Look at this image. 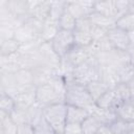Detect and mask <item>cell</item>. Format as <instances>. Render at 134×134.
<instances>
[{"label": "cell", "instance_id": "6da1fadb", "mask_svg": "<svg viewBox=\"0 0 134 134\" xmlns=\"http://www.w3.org/2000/svg\"><path fill=\"white\" fill-rule=\"evenodd\" d=\"M64 103L67 106L80 107V108L88 109L89 111L95 105L87 87L74 81L67 83Z\"/></svg>", "mask_w": 134, "mask_h": 134}, {"label": "cell", "instance_id": "7a4b0ae2", "mask_svg": "<svg viewBox=\"0 0 134 134\" xmlns=\"http://www.w3.org/2000/svg\"><path fill=\"white\" fill-rule=\"evenodd\" d=\"M100 74V66L94 57H90L87 61L76 66L73 70L72 79L74 82L87 86L91 82L98 81Z\"/></svg>", "mask_w": 134, "mask_h": 134}, {"label": "cell", "instance_id": "3957f363", "mask_svg": "<svg viewBox=\"0 0 134 134\" xmlns=\"http://www.w3.org/2000/svg\"><path fill=\"white\" fill-rule=\"evenodd\" d=\"M43 115L46 122L57 134H63L67 120V105L65 103H58L43 108Z\"/></svg>", "mask_w": 134, "mask_h": 134}, {"label": "cell", "instance_id": "277c9868", "mask_svg": "<svg viewBox=\"0 0 134 134\" xmlns=\"http://www.w3.org/2000/svg\"><path fill=\"white\" fill-rule=\"evenodd\" d=\"M53 50L59 54V57L64 58L73 47H74V38L73 31L60 29L54 39L50 42Z\"/></svg>", "mask_w": 134, "mask_h": 134}, {"label": "cell", "instance_id": "5b68a950", "mask_svg": "<svg viewBox=\"0 0 134 134\" xmlns=\"http://www.w3.org/2000/svg\"><path fill=\"white\" fill-rule=\"evenodd\" d=\"M36 98L37 103L43 108L58 103H64V97L61 96L50 84L38 86L36 89Z\"/></svg>", "mask_w": 134, "mask_h": 134}, {"label": "cell", "instance_id": "8992f818", "mask_svg": "<svg viewBox=\"0 0 134 134\" xmlns=\"http://www.w3.org/2000/svg\"><path fill=\"white\" fill-rule=\"evenodd\" d=\"M39 55L42 61V67H47L53 70H59L62 58L53 50L50 43L44 42L39 48Z\"/></svg>", "mask_w": 134, "mask_h": 134}, {"label": "cell", "instance_id": "52a82bcc", "mask_svg": "<svg viewBox=\"0 0 134 134\" xmlns=\"http://www.w3.org/2000/svg\"><path fill=\"white\" fill-rule=\"evenodd\" d=\"M107 38L109 39L110 43L115 49L122 50V51H128L130 47L132 46L129 32L118 28V27H113L108 31Z\"/></svg>", "mask_w": 134, "mask_h": 134}, {"label": "cell", "instance_id": "ba28073f", "mask_svg": "<svg viewBox=\"0 0 134 134\" xmlns=\"http://www.w3.org/2000/svg\"><path fill=\"white\" fill-rule=\"evenodd\" d=\"M51 1L48 0H30L28 1V15L41 22L49 18Z\"/></svg>", "mask_w": 134, "mask_h": 134}, {"label": "cell", "instance_id": "9c48e42d", "mask_svg": "<svg viewBox=\"0 0 134 134\" xmlns=\"http://www.w3.org/2000/svg\"><path fill=\"white\" fill-rule=\"evenodd\" d=\"M95 105L97 108L99 109H104V110H115L117 109L118 106H120V102L118 100L117 96L115 95V92L113 89H108L96 102Z\"/></svg>", "mask_w": 134, "mask_h": 134}, {"label": "cell", "instance_id": "30bf717a", "mask_svg": "<svg viewBox=\"0 0 134 134\" xmlns=\"http://www.w3.org/2000/svg\"><path fill=\"white\" fill-rule=\"evenodd\" d=\"M36 89H37V87H34L29 90H26V91L19 93L14 98L15 103H16V108L22 109V110H28L31 106H34L37 103Z\"/></svg>", "mask_w": 134, "mask_h": 134}, {"label": "cell", "instance_id": "8fae6325", "mask_svg": "<svg viewBox=\"0 0 134 134\" xmlns=\"http://www.w3.org/2000/svg\"><path fill=\"white\" fill-rule=\"evenodd\" d=\"M64 58L75 68L80 64H82L85 61H87L90 58V55H89L86 47H80V46H75L74 45V47Z\"/></svg>", "mask_w": 134, "mask_h": 134}, {"label": "cell", "instance_id": "7c38bea8", "mask_svg": "<svg viewBox=\"0 0 134 134\" xmlns=\"http://www.w3.org/2000/svg\"><path fill=\"white\" fill-rule=\"evenodd\" d=\"M90 111L88 109L74 107V106H67V115L66 120L67 124H82L89 115Z\"/></svg>", "mask_w": 134, "mask_h": 134}, {"label": "cell", "instance_id": "4fadbf2b", "mask_svg": "<svg viewBox=\"0 0 134 134\" xmlns=\"http://www.w3.org/2000/svg\"><path fill=\"white\" fill-rule=\"evenodd\" d=\"M94 12L100 15H104L108 18H112L116 21V7L115 0H106V1H95Z\"/></svg>", "mask_w": 134, "mask_h": 134}, {"label": "cell", "instance_id": "5bb4252c", "mask_svg": "<svg viewBox=\"0 0 134 134\" xmlns=\"http://www.w3.org/2000/svg\"><path fill=\"white\" fill-rule=\"evenodd\" d=\"M90 113L92 115H94L102 125H110L111 122H113L118 116L115 110H104V109H99L96 107V105H94L91 109H90Z\"/></svg>", "mask_w": 134, "mask_h": 134}, {"label": "cell", "instance_id": "9a60e30c", "mask_svg": "<svg viewBox=\"0 0 134 134\" xmlns=\"http://www.w3.org/2000/svg\"><path fill=\"white\" fill-rule=\"evenodd\" d=\"M60 30V27H59V24L58 22H53V21H50V20H46L43 24V27H42V30L40 32V36L39 38L43 41V42H47V43H50L54 37L57 36V34L59 32Z\"/></svg>", "mask_w": 134, "mask_h": 134}, {"label": "cell", "instance_id": "2e32d148", "mask_svg": "<svg viewBox=\"0 0 134 134\" xmlns=\"http://www.w3.org/2000/svg\"><path fill=\"white\" fill-rule=\"evenodd\" d=\"M115 73H116V77L119 83L122 84H129L133 79H134V62L131 61L116 69Z\"/></svg>", "mask_w": 134, "mask_h": 134}, {"label": "cell", "instance_id": "e0dca14e", "mask_svg": "<svg viewBox=\"0 0 134 134\" xmlns=\"http://www.w3.org/2000/svg\"><path fill=\"white\" fill-rule=\"evenodd\" d=\"M88 18L90 19V21H91V23L93 25L98 26V27H102V28H104V29H106L108 31L110 29H112L113 27H115V22L116 21L114 19L108 18V17H106L104 15H100L98 13H95L94 12Z\"/></svg>", "mask_w": 134, "mask_h": 134}, {"label": "cell", "instance_id": "ac0fdd59", "mask_svg": "<svg viewBox=\"0 0 134 134\" xmlns=\"http://www.w3.org/2000/svg\"><path fill=\"white\" fill-rule=\"evenodd\" d=\"M0 134H18V125L2 111H0Z\"/></svg>", "mask_w": 134, "mask_h": 134}, {"label": "cell", "instance_id": "d6986e66", "mask_svg": "<svg viewBox=\"0 0 134 134\" xmlns=\"http://www.w3.org/2000/svg\"><path fill=\"white\" fill-rule=\"evenodd\" d=\"M109 126L113 134H130L134 128V121H127L117 117Z\"/></svg>", "mask_w": 134, "mask_h": 134}, {"label": "cell", "instance_id": "ffe728a7", "mask_svg": "<svg viewBox=\"0 0 134 134\" xmlns=\"http://www.w3.org/2000/svg\"><path fill=\"white\" fill-rule=\"evenodd\" d=\"M7 7L16 17H22L28 15V1L7 0Z\"/></svg>", "mask_w": 134, "mask_h": 134}, {"label": "cell", "instance_id": "44dd1931", "mask_svg": "<svg viewBox=\"0 0 134 134\" xmlns=\"http://www.w3.org/2000/svg\"><path fill=\"white\" fill-rule=\"evenodd\" d=\"M67 9V1H51L50 5V13H49V18L47 20L53 21V22H59L60 18L63 16V14Z\"/></svg>", "mask_w": 134, "mask_h": 134}, {"label": "cell", "instance_id": "7402d4cb", "mask_svg": "<svg viewBox=\"0 0 134 134\" xmlns=\"http://www.w3.org/2000/svg\"><path fill=\"white\" fill-rule=\"evenodd\" d=\"M87 89H88V91H89V93H90V95H91V97L93 98V100H94V103L108 90V89H110L106 84H104L102 81H94V82H91L90 84H88L87 86Z\"/></svg>", "mask_w": 134, "mask_h": 134}, {"label": "cell", "instance_id": "603a6c76", "mask_svg": "<svg viewBox=\"0 0 134 134\" xmlns=\"http://www.w3.org/2000/svg\"><path fill=\"white\" fill-rule=\"evenodd\" d=\"M102 126L100 121L92 114H90L82 124V131L83 134H95L98 130V128Z\"/></svg>", "mask_w": 134, "mask_h": 134}, {"label": "cell", "instance_id": "cb8c5ba5", "mask_svg": "<svg viewBox=\"0 0 134 134\" xmlns=\"http://www.w3.org/2000/svg\"><path fill=\"white\" fill-rule=\"evenodd\" d=\"M43 118H44L43 107L40 106L38 103H36L27 110V124H30L31 126H36Z\"/></svg>", "mask_w": 134, "mask_h": 134}, {"label": "cell", "instance_id": "d4e9b609", "mask_svg": "<svg viewBox=\"0 0 134 134\" xmlns=\"http://www.w3.org/2000/svg\"><path fill=\"white\" fill-rule=\"evenodd\" d=\"M20 43L15 39L0 42V57H7L19 51Z\"/></svg>", "mask_w": 134, "mask_h": 134}, {"label": "cell", "instance_id": "484cf974", "mask_svg": "<svg viewBox=\"0 0 134 134\" xmlns=\"http://www.w3.org/2000/svg\"><path fill=\"white\" fill-rule=\"evenodd\" d=\"M58 24H59L60 29L68 30V31H73V30L75 29L76 19L66 9V12H65V13L63 14V16L60 18Z\"/></svg>", "mask_w": 134, "mask_h": 134}, {"label": "cell", "instance_id": "4316f807", "mask_svg": "<svg viewBox=\"0 0 134 134\" xmlns=\"http://www.w3.org/2000/svg\"><path fill=\"white\" fill-rule=\"evenodd\" d=\"M115 26L127 31L131 32L134 30V14H127L116 20Z\"/></svg>", "mask_w": 134, "mask_h": 134}, {"label": "cell", "instance_id": "83f0119b", "mask_svg": "<svg viewBox=\"0 0 134 134\" xmlns=\"http://www.w3.org/2000/svg\"><path fill=\"white\" fill-rule=\"evenodd\" d=\"M73 38H74L75 46H80V47H87L93 42L90 32H85L81 30H73Z\"/></svg>", "mask_w": 134, "mask_h": 134}, {"label": "cell", "instance_id": "f1b7e54d", "mask_svg": "<svg viewBox=\"0 0 134 134\" xmlns=\"http://www.w3.org/2000/svg\"><path fill=\"white\" fill-rule=\"evenodd\" d=\"M16 108V103L14 97L1 92L0 93V111L10 115V113Z\"/></svg>", "mask_w": 134, "mask_h": 134}, {"label": "cell", "instance_id": "f546056e", "mask_svg": "<svg viewBox=\"0 0 134 134\" xmlns=\"http://www.w3.org/2000/svg\"><path fill=\"white\" fill-rule=\"evenodd\" d=\"M112 89L114 90L115 95L117 96L120 104H122V103H125V102H127L131 98V89H130L128 84L119 83Z\"/></svg>", "mask_w": 134, "mask_h": 134}, {"label": "cell", "instance_id": "4dcf8cb0", "mask_svg": "<svg viewBox=\"0 0 134 134\" xmlns=\"http://www.w3.org/2000/svg\"><path fill=\"white\" fill-rule=\"evenodd\" d=\"M9 117L18 126L23 125V124H27V110L15 108L14 111L10 113Z\"/></svg>", "mask_w": 134, "mask_h": 134}, {"label": "cell", "instance_id": "1f68e13d", "mask_svg": "<svg viewBox=\"0 0 134 134\" xmlns=\"http://www.w3.org/2000/svg\"><path fill=\"white\" fill-rule=\"evenodd\" d=\"M116 20L129 14V0H115Z\"/></svg>", "mask_w": 134, "mask_h": 134}, {"label": "cell", "instance_id": "d6a6232c", "mask_svg": "<svg viewBox=\"0 0 134 134\" xmlns=\"http://www.w3.org/2000/svg\"><path fill=\"white\" fill-rule=\"evenodd\" d=\"M93 27V24L91 23L90 19L88 17L85 18H81L76 20V25H75V29L74 30H81V31H85V32H90L91 34V29Z\"/></svg>", "mask_w": 134, "mask_h": 134}, {"label": "cell", "instance_id": "836d02e7", "mask_svg": "<svg viewBox=\"0 0 134 134\" xmlns=\"http://www.w3.org/2000/svg\"><path fill=\"white\" fill-rule=\"evenodd\" d=\"M35 128V132L36 134H57L51 127L46 122L45 118H43L41 121H39L36 126H32Z\"/></svg>", "mask_w": 134, "mask_h": 134}, {"label": "cell", "instance_id": "e575fe53", "mask_svg": "<svg viewBox=\"0 0 134 134\" xmlns=\"http://www.w3.org/2000/svg\"><path fill=\"white\" fill-rule=\"evenodd\" d=\"M15 36V28L8 25H0V42L12 40Z\"/></svg>", "mask_w": 134, "mask_h": 134}, {"label": "cell", "instance_id": "d590c367", "mask_svg": "<svg viewBox=\"0 0 134 134\" xmlns=\"http://www.w3.org/2000/svg\"><path fill=\"white\" fill-rule=\"evenodd\" d=\"M107 35H108V30L93 25V27L91 29V36H92L93 41H100V40L107 38Z\"/></svg>", "mask_w": 134, "mask_h": 134}, {"label": "cell", "instance_id": "8d00e7d4", "mask_svg": "<svg viewBox=\"0 0 134 134\" xmlns=\"http://www.w3.org/2000/svg\"><path fill=\"white\" fill-rule=\"evenodd\" d=\"M63 134H83L80 124H66Z\"/></svg>", "mask_w": 134, "mask_h": 134}, {"label": "cell", "instance_id": "74e56055", "mask_svg": "<svg viewBox=\"0 0 134 134\" xmlns=\"http://www.w3.org/2000/svg\"><path fill=\"white\" fill-rule=\"evenodd\" d=\"M18 134H36V132L30 124H23L18 126Z\"/></svg>", "mask_w": 134, "mask_h": 134}, {"label": "cell", "instance_id": "f35d334b", "mask_svg": "<svg viewBox=\"0 0 134 134\" xmlns=\"http://www.w3.org/2000/svg\"><path fill=\"white\" fill-rule=\"evenodd\" d=\"M95 134H113L109 125H102Z\"/></svg>", "mask_w": 134, "mask_h": 134}, {"label": "cell", "instance_id": "ab89813d", "mask_svg": "<svg viewBox=\"0 0 134 134\" xmlns=\"http://www.w3.org/2000/svg\"><path fill=\"white\" fill-rule=\"evenodd\" d=\"M129 14H134V0H129Z\"/></svg>", "mask_w": 134, "mask_h": 134}, {"label": "cell", "instance_id": "60d3db41", "mask_svg": "<svg viewBox=\"0 0 134 134\" xmlns=\"http://www.w3.org/2000/svg\"><path fill=\"white\" fill-rule=\"evenodd\" d=\"M128 52L130 53V55H131V59H132V61L134 62V45H132V46L130 47V49L128 50Z\"/></svg>", "mask_w": 134, "mask_h": 134}, {"label": "cell", "instance_id": "b9f144b4", "mask_svg": "<svg viewBox=\"0 0 134 134\" xmlns=\"http://www.w3.org/2000/svg\"><path fill=\"white\" fill-rule=\"evenodd\" d=\"M129 37H130V40H131V43L132 45H134V30L129 32Z\"/></svg>", "mask_w": 134, "mask_h": 134}, {"label": "cell", "instance_id": "7bdbcfd3", "mask_svg": "<svg viewBox=\"0 0 134 134\" xmlns=\"http://www.w3.org/2000/svg\"><path fill=\"white\" fill-rule=\"evenodd\" d=\"M128 85H129V87H130V89H131V90H134V79H133V80H132Z\"/></svg>", "mask_w": 134, "mask_h": 134}, {"label": "cell", "instance_id": "ee69618b", "mask_svg": "<svg viewBox=\"0 0 134 134\" xmlns=\"http://www.w3.org/2000/svg\"><path fill=\"white\" fill-rule=\"evenodd\" d=\"M130 134H134V128H133V130L131 131V133H130Z\"/></svg>", "mask_w": 134, "mask_h": 134}]
</instances>
